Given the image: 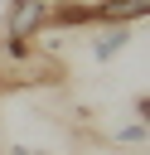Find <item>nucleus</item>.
Instances as JSON below:
<instances>
[{
    "instance_id": "nucleus-2",
    "label": "nucleus",
    "mask_w": 150,
    "mask_h": 155,
    "mask_svg": "<svg viewBox=\"0 0 150 155\" xmlns=\"http://www.w3.org/2000/svg\"><path fill=\"white\" fill-rule=\"evenodd\" d=\"M145 15H150V0H92V29L97 24H106V29L140 24Z\"/></svg>"
},
{
    "instance_id": "nucleus-4",
    "label": "nucleus",
    "mask_w": 150,
    "mask_h": 155,
    "mask_svg": "<svg viewBox=\"0 0 150 155\" xmlns=\"http://www.w3.org/2000/svg\"><path fill=\"white\" fill-rule=\"evenodd\" d=\"M126 44H131V24H116V29L97 34V39H92V63H111Z\"/></svg>"
},
{
    "instance_id": "nucleus-1",
    "label": "nucleus",
    "mask_w": 150,
    "mask_h": 155,
    "mask_svg": "<svg viewBox=\"0 0 150 155\" xmlns=\"http://www.w3.org/2000/svg\"><path fill=\"white\" fill-rule=\"evenodd\" d=\"M53 5H58V0H10V5H5V24H0V39H24V44H34V39L44 34Z\"/></svg>"
},
{
    "instance_id": "nucleus-3",
    "label": "nucleus",
    "mask_w": 150,
    "mask_h": 155,
    "mask_svg": "<svg viewBox=\"0 0 150 155\" xmlns=\"http://www.w3.org/2000/svg\"><path fill=\"white\" fill-rule=\"evenodd\" d=\"M73 34V29H92V0H58L53 5V15H48V24H44V34Z\"/></svg>"
},
{
    "instance_id": "nucleus-5",
    "label": "nucleus",
    "mask_w": 150,
    "mask_h": 155,
    "mask_svg": "<svg viewBox=\"0 0 150 155\" xmlns=\"http://www.w3.org/2000/svg\"><path fill=\"white\" fill-rule=\"evenodd\" d=\"M111 140H116V145H135V150H140V145H145V121H135V116H131L126 126H116V136H111Z\"/></svg>"
},
{
    "instance_id": "nucleus-6",
    "label": "nucleus",
    "mask_w": 150,
    "mask_h": 155,
    "mask_svg": "<svg viewBox=\"0 0 150 155\" xmlns=\"http://www.w3.org/2000/svg\"><path fill=\"white\" fill-rule=\"evenodd\" d=\"M5 155H53V150H39V145H19V140H10Z\"/></svg>"
}]
</instances>
